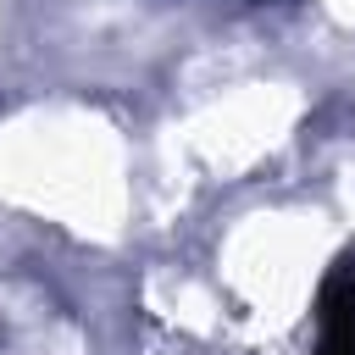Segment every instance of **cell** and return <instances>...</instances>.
Segmentation results:
<instances>
[{"mask_svg": "<svg viewBox=\"0 0 355 355\" xmlns=\"http://www.w3.org/2000/svg\"><path fill=\"white\" fill-rule=\"evenodd\" d=\"M316 355H355V255H338L316 294Z\"/></svg>", "mask_w": 355, "mask_h": 355, "instance_id": "obj_1", "label": "cell"}]
</instances>
